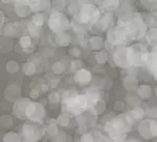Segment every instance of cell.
Segmentation results:
<instances>
[{
    "label": "cell",
    "instance_id": "ba28073f",
    "mask_svg": "<svg viewBox=\"0 0 157 142\" xmlns=\"http://www.w3.org/2000/svg\"><path fill=\"white\" fill-rule=\"evenodd\" d=\"M128 116L130 117L131 120H132V122L135 120H140V119L145 116V111H144V108H141L140 106H137V108H134L131 112H129Z\"/></svg>",
    "mask_w": 157,
    "mask_h": 142
},
{
    "label": "cell",
    "instance_id": "9a60e30c",
    "mask_svg": "<svg viewBox=\"0 0 157 142\" xmlns=\"http://www.w3.org/2000/svg\"><path fill=\"white\" fill-rule=\"evenodd\" d=\"M127 102H128L130 105L137 108V106H139V102H140V101H139L138 95H128V97H127Z\"/></svg>",
    "mask_w": 157,
    "mask_h": 142
},
{
    "label": "cell",
    "instance_id": "277c9868",
    "mask_svg": "<svg viewBox=\"0 0 157 142\" xmlns=\"http://www.w3.org/2000/svg\"><path fill=\"white\" fill-rule=\"evenodd\" d=\"M91 79H92L91 73L88 70L84 68V67L80 68V70L77 71V72H75V82H77L78 85H82V87L87 85L88 83L91 81Z\"/></svg>",
    "mask_w": 157,
    "mask_h": 142
},
{
    "label": "cell",
    "instance_id": "5b68a950",
    "mask_svg": "<svg viewBox=\"0 0 157 142\" xmlns=\"http://www.w3.org/2000/svg\"><path fill=\"white\" fill-rule=\"evenodd\" d=\"M30 103L29 99H19L15 102L14 104V114L17 116L18 118L21 119H25L26 116H25V111H26V108L29 106Z\"/></svg>",
    "mask_w": 157,
    "mask_h": 142
},
{
    "label": "cell",
    "instance_id": "44dd1931",
    "mask_svg": "<svg viewBox=\"0 0 157 142\" xmlns=\"http://www.w3.org/2000/svg\"><path fill=\"white\" fill-rule=\"evenodd\" d=\"M155 94H156V97H157V90L155 91Z\"/></svg>",
    "mask_w": 157,
    "mask_h": 142
},
{
    "label": "cell",
    "instance_id": "7a4b0ae2",
    "mask_svg": "<svg viewBox=\"0 0 157 142\" xmlns=\"http://www.w3.org/2000/svg\"><path fill=\"white\" fill-rule=\"evenodd\" d=\"M138 132L143 138L150 140L157 137V120L153 118L146 119L139 123Z\"/></svg>",
    "mask_w": 157,
    "mask_h": 142
},
{
    "label": "cell",
    "instance_id": "ffe728a7",
    "mask_svg": "<svg viewBox=\"0 0 157 142\" xmlns=\"http://www.w3.org/2000/svg\"><path fill=\"white\" fill-rule=\"evenodd\" d=\"M128 142H139V141H137V140H129Z\"/></svg>",
    "mask_w": 157,
    "mask_h": 142
},
{
    "label": "cell",
    "instance_id": "ac0fdd59",
    "mask_svg": "<svg viewBox=\"0 0 157 142\" xmlns=\"http://www.w3.org/2000/svg\"><path fill=\"white\" fill-rule=\"evenodd\" d=\"M62 99V97L60 96V94L59 93H52V94H50L49 95V97H48V100H49V102L50 103H58L59 101Z\"/></svg>",
    "mask_w": 157,
    "mask_h": 142
},
{
    "label": "cell",
    "instance_id": "7c38bea8",
    "mask_svg": "<svg viewBox=\"0 0 157 142\" xmlns=\"http://www.w3.org/2000/svg\"><path fill=\"white\" fill-rule=\"evenodd\" d=\"M56 122H57V121H55V122H52V123H48V125L45 128V133H46L47 135H49L50 137H55L59 133V132H58L59 130H58V128L56 126Z\"/></svg>",
    "mask_w": 157,
    "mask_h": 142
},
{
    "label": "cell",
    "instance_id": "52a82bcc",
    "mask_svg": "<svg viewBox=\"0 0 157 142\" xmlns=\"http://www.w3.org/2000/svg\"><path fill=\"white\" fill-rule=\"evenodd\" d=\"M136 94L138 95L139 98L141 99H149L152 95V88L150 85H139V87L136 88Z\"/></svg>",
    "mask_w": 157,
    "mask_h": 142
},
{
    "label": "cell",
    "instance_id": "9c48e42d",
    "mask_svg": "<svg viewBox=\"0 0 157 142\" xmlns=\"http://www.w3.org/2000/svg\"><path fill=\"white\" fill-rule=\"evenodd\" d=\"M20 45L23 47L24 50H26L27 52H29V47L33 49L34 47V44H33V41H32V38L29 36H23L20 39Z\"/></svg>",
    "mask_w": 157,
    "mask_h": 142
},
{
    "label": "cell",
    "instance_id": "6da1fadb",
    "mask_svg": "<svg viewBox=\"0 0 157 142\" xmlns=\"http://www.w3.org/2000/svg\"><path fill=\"white\" fill-rule=\"evenodd\" d=\"M21 134L25 142H37L42 138L44 132L41 128L33 123H25L21 128Z\"/></svg>",
    "mask_w": 157,
    "mask_h": 142
},
{
    "label": "cell",
    "instance_id": "3957f363",
    "mask_svg": "<svg viewBox=\"0 0 157 142\" xmlns=\"http://www.w3.org/2000/svg\"><path fill=\"white\" fill-rule=\"evenodd\" d=\"M45 110L44 106L41 103L38 102H30L25 111L26 119H29L32 122H39L41 123L44 118Z\"/></svg>",
    "mask_w": 157,
    "mask_h": 142
},
{
    "label": "cell",
    "instance_id": "5bb4252c",
    "mask_svg": "<svg viewBox=\"0 0 157 142\" xmlns=\"http://www.w3.org/2000/svg\"><path fill=\"white\" fill-rule=\"evenodd\" d=\"M6 71L9 73H11V74H14V73H16L17 71H18V68H19V65L17 64V62L16 61H13V60H9L6 63Z\"/></svg>",
    "mask_w": 157,
    "mask_h": 142
},
{
    "label": "cell",
    "instance_id": "4fadbf2b",
    "mask_svg": "<svg viewBox=\"0 0 157 142\" xmlns=\"http://www.w3.org/2000/svg\"><path fill=\"white\" fill-rule=\"evenodd\" d=\"M57 122L60 124V125H63V126H67L69 125V122H70V115L69 114H62L59 118H58Z\"/></svg>",
    "mask_w": 157,
    "mask_h": 142
},
{
    "label": "cell",
    "instance_id": "8992f818",
    "mask_svg": "<svg viewBox=\"0 0 157 142\" xmlns=\"http://www.w3.org/2000/svg\"><path fill=\"white\" fill-rule=\"evenodd\" d=\"M21 88L18 85H10L6 88L4 96L9 101H16L21 98Z\"/></svg>",
    "mask_w": 157,
    "mask_h": 142
},
{
    "label": "cell",
    "instance_id": "2e32d148",
    "mask_svg": "<svg viewBox=\"0 0 157 142\" xmlns=\"http://www.w3.org/2000/svg\"><path fill=\"white\" fill-rule=\"evenodd\" d=\"M105 52H98L95 54V60L98 61V64H104V63L106 62V60H107V56H106Z\"/></svg>",
    "mask_w": 157,
    "mask_h": 142
},
{
    "label": "cell",
    "instance_id": "8fae6325",
    "mask_svg": "<svg viewBox=\"0 0 157 142\" xmlns=\"http://www.w3.org/2000/svg\"><path fill=\"white\" fill-rule=\"evenodd\" d=\"M3 142H21V139L16 133L11 132L3 136Z\"/></svg>",
    "mask_w": 157,
    "mask_h": 142
},
{
    "label": "cell",
    "instance_id": "d6986e66",
    "mask_svg": "<svg viewBox=\"0 0 157 142\" xmlns=\"http://www.w3.org/2000/svg\"><path fill=\"white\" fill-rule=\"evenodd\" d=\"M152 74H153L154 79H155V80L157 81V67L152 68Z\"/></svg>",
    "mask_w": 157,
    "mask_h": 142
},
{
    "label": "cell",
    "instance_id": "30bf717a",
    "mask_svg": "<svg viewBox=\"0 0 157 142\" xmlns=\"http://www.w3.org/2000/svg\"><path fill=\"white\" fill-rule=\"evenodd\" d=\"M36 71H37V67L33 62H26L23 65V72H24V74L27 76L34 75L35 73H36Z\"/></svg>",
    "mask_w": 157,
    "mask_h": 142
},
{
    "label": "cell",
    "instance_id": "e0dca14e",
    "mask_svg": "<svg viewBox=\"0 0 157 142\" xmlns=\"http://www.w3.org/2000/svg\"><path fill=\"white\" fill-rule=\"evenodd\" d=\"M64 68H65V65L63 64L62 62H60V61L56 62L55 64L52 65V71H54L55 73H57V74L64 72Z\"/></svg>",
    "mask_w": 157,
    "mask_h": 142
}]
</instances>
